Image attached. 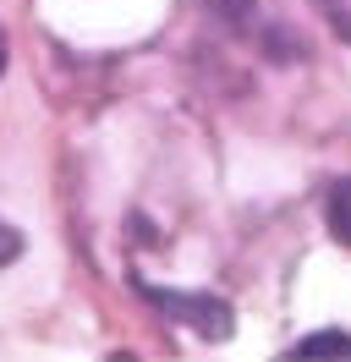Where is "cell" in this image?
I'll return each instance as SVG.
<instances>
[{
    "label": "cell",
    "mask_w": 351,
    "mask_h": 362,
    "mask_svg": "<svg viewBox=\"0 0 351 362\" xmlns=\"http://www.w3.org/2000/svg\"><path fill=\"white\" fill-rule=\"evenodd\" d=\"M17 258H22V230L0 220V264H17Z\"/></svg>",
    "instance_id": "cell-5"
},
{
    "label": "cell",
    "mask_w": 351,
    "mask_h": 362,
    "mask_svg": "<svg viewBox=\"0 0 351 362\" xmlns=\"http://www.w3.org/2000/svg\"><path fill=\"white\" fill-rule=\"evenodd\" d=\"M329 230L340 247H351V181H335V192H329Z\"/></svg>",
    "instance_id": "cell-2"
},
{
    "label": "cell",
    "mask_w": 351,
    "mask_h": 362,
    "mask_svg": "<svg viewBox=\"0 0 351 362\" xmlns=\"http://www.w3.org/2000/svg\"><path fill=\"white\" fill-rule=\"evenodd\" d=\"M0 71H6V33H0Z\"/></svg>",
    "instance_id": "cell-6"
},
{
    "label": "cell",
    "mask_w": 351,
    "mask_h": 362,
    "mask_svg": "<svg viewBox=\"0 0 351 362\" xmlns=\"http://www.w3.org/2000/svg\"><path fill=\"white\" fill-rule=\"evenodd\" d=\"M297 357H324V351H351V335L346 329H318V335H302L291 346Z\"/></svg>",
    "instance_id": "cell-3"
},
{
    "label": "cell",
    "mask_w": 351,
    "mask_h": 362,
    "mask_svg": "<svg viewBox=\"0 0 351 362\" xmlns=\"http://www.w3.org/2000/svg\"><path fill=\"white\" fill-rule=\"evenodd\" d=\"M318 11H324V23L335 28V39L351 45V0H318Z\"/></svg>",
    "instance_id": "cell-4"
},
{
    "label": "cell",
    "mask_w": 351,
    "mask_h": 362,
    "mask_svg": "<svg viewBox=\"0 0 351 362\" xmlns=\"http://www.w3.org/2000/svg\"><path fill=\"white\" fill-rule=\"evenodd\" d=\"M143 296H149L154 308H165L176 324H192L197 335H209V340L231 335V308L209 291H159V286H143Z\"/></svg>",
    "instance_id": "cell-1"
}]
</instances>
